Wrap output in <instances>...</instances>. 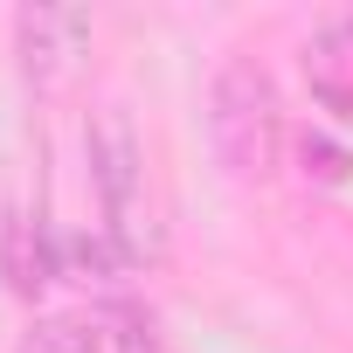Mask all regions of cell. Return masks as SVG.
<instances>
[{
  "label": "cell",
  "mask_w": 353,
  "mask_h": 353,
  "mask_svg": "<svg viewBox=\"0 0 353 353\" xmlns=\"http://www.w3.org/2000/svg\"><path fill=\"white\" fill-rule=\"evenodd\" d=\"M208 139L236 181H270L284 159V97L256 56H229L208 83Z\"/></svg>",
  "instance_id": "6da1fadb"
},
{
  "label": "cell",
  "mask_w": 353,
  "mask_h": 353,
  "mask_svg": "<svg viewBox=\"0 0 353 353\" xmlns=\"http://www.w3.org/2000/svg\"><path fill=\"white\" fill-rule=\"evenodd\" d=\"M90 173H97V194H104L111 243L139 263L145 256V145L118 104L90 111Z\"/></svg>",
  "instance_id": "7a4b0ae2"
},
{
  "label": "cell",
  "mask_w": 353,
  "mask_h": 353,
  "mask_svg": "<svg viewBox=\"0 0 353 353\" xmlns=\"http://www.w3.org/2000/svg\"><path fill=\"white\" fill-rule=\"evenodd\" d=\"M14 56H21L35 90L70 83L77 63L90 56V14L83 8H56V0H28V8H14Z\"/></svg>",
  "instance_id": "3957f363"
},
{
  "label": "cell",
  "mask_w": 353,
  "mask_h": 353,
  "mask_svg": "<svg viewBox=\"0 0 353 353\" xmlns=\"http://www.w3.org/2000/svg\"><path fill=\"white\" fill-rule=\"evenodd\" d=\"M0 277H8V291L28 298V305L56 284V236L35 215L8 208V201H0Z\"/></svg>",
  "instance_id": "277c9868"
},
{
  "label": "cell",
  "mask_w": 353,
  "mask_h": 353,
  "mask_svg": "<svg viewBox=\"0 0 353 353\" xmlns=\"http://www.w3.org/2000/svg\"><path fill=\"white\" fill-rule=\"evenodd\" d=\"M305 77H312V90H319L332 111L353 118V8L312 28V42H305Z\"/></svg>",
  "instance_id": "5b68a950"
},
{
  "label": "cell",
  "mask_w": 353,
  "mask_h": 353,
  "mask_svg": "<svg viewBox=\"0 0 353 353\" xmlns=\"http://www.w3.org/2000/svg\"><path fill=\"white\" fill-rule=\"evenodd\" d=\"M83 325H90L97 353H159V325H152V312H145L139 298L104 291V298H97V312H90Z\"/></svg>",
  "instance_id": "8992f818"
},
{
  "label": "cell",
  "mask_w": 353,
  "mask_h": 353,
  "mask_svg": "<svg viewBox=\"0 0 353 353\" xmlns=\"http://www.w3.org/2000/svg\"><path fill=\"white\" fill-rule=\"evenodd\" d=\"M14 353H97V339H90V325L83 319H35L28 332H21V346Z\"/></svg>",
  "instance_id": "52a82bcc"
}]
</instances>
